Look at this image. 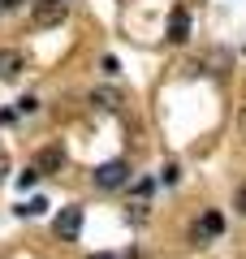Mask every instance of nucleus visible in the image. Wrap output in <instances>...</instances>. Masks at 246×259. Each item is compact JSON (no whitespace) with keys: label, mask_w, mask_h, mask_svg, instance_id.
Wrapping results in <instances>:
<instances>
[{"label":"nucleus","mask_w":246,"mask_h":259,"mask_svg":"<svg viewBox=\"0 0 246 259\" xmlns=\"http://www.w3.org/2000/svg\"><path fill=\"white\" fill-rule=\"evenodd\" d=\"M35 182H39V168H26V173H18V190H22V194H26Z\"/></svg>","instance_id":"nucleus-10"},{"label":"nucleus","mask_w":246,"mask_h":259,"mask_svg":"<svg viewBox=\"0 0 246 259\" xmlns=\"http://www.w3.org/2000/svg\"><path fill=\"white\" fill-rule=\"evenodd\" d=\"M169 39H173V44H186V39H190V13H186L182 5L169 13Z\"/></svg>","instance_id":"nucleus-6"},{"label":"nucleus","mask_w":246,"mask_h":259,"mask_svg":"<svg viewBox=\"0 0 246 259\" xmlns=\"http://www.w3.org/2000/svg\"><path fill=\"white\" fill-rule=\"evenodd\" d=\"M237 212L246 216V186H242V190H237Z\"/></svg>","instance_id":"nucleus-12"},{"label":"nucleus","mask_w":246,"mask_h":259,"mask_svg":"<svg viewBox=\"0 0 246 259\" xmlns=\"http://www.w3.org/2000/svg\"><path fill=\"white\" fill-rule=\"evenodd\" d=\"M52 233L61 242H78V233H82V207H61L56 221H52Z\"/></svg>","instance_id":"nucleus-2"},{"label":"nucleus","mask_w":246,"mask_h":259,"mask_svg":"<svg viewBox=\"0 0 246 259\" xmlns=\"http://www.w3.org/2000/svg\"><path fill=\"white\" fill-rule=\"evenodd\" d=\"M44 212H48V199H39V194H35V199H26V203L18 207V216H44Z\"/></svg>","instance_id":"nucleus-8"},{"label":"nucleus","mask_w":246,"mask_h":259,"mask_svg":"<svg viewBox=\"0 0 246 259\" xmlns=\"http://www.w3.org/2000/svg\"><path fill=\"white\" fill-rule=\"evenodd\" d=\"M91 104H100V108H117V91H95Z\"/></svg>","instance_id":"nucleus-9"},{"label":"nucleus","mask_w":246,"mask_h":259,"mask_svg":"<svg viewBox=\"0 0 246 259\" xmlns=\"http://www.w3.org/2000/svg\"><path fill=\"white\" fill-rule=\"evenodd\" d=\"M0 9H18V0H0Z\"/></svg>","instance_id":"nucleus-15"},{"label":"nucleus","mask_w":246,"mask_h":259,"mask_svg":"<svg viewBox=\"0 0 246 259\" xmlns=\"http://www.w3.org/2000/svg\"><path fill=\"white\" fill-rule=\"evenodd\" d=\"M22 69V52H0V78H13Z\"/></svg>","instance_id":"nucleus-7"},{"label":"nucleus","mask_w":246,"mask_h":259,"mask_svg":"<svg viewBox=\"0 0 246 259\" xmlns=\"http://www.w3.org/2000/svg\"><path fill=\"white\" fill-rule=\"evenodd\" d=\"M91 177H95V186H100V190H117V186L130 177V164H126V160H108V164H100Z\"/></svg>","instance_id":"nucleus-3"},{"label":"nucleus","mask_w":246,"mask_h":259,"mask_svg":"<svg viewBox=\"0 0 246 259\" xmlns=\"http://www.w3.org/2000/svg\"><path fill=\"white\" fill-rule=\"evenodd\" d=\"M91 259H117V255H104V250H100V255H91Z\"/></svg>","instance_id":"nucleus-16"},{"label":"nucleus","mask_w":246,"mask_h":259,"mask_svg":"<svg viewBox=\"0 0 246 259\" xmlns=\"http://www.w3.org/2000/svg\"><path fill=\"white\" fill-rule=\"evenodd\" d=\"M35 168H39V173H61V168H65V147H56V143L44 147L35 156Z\"/></svg>","instance_id":"nucleus-5"},{"label":"nucleus","mask_w":246,"mask_h":259,"mask_svg":"<svg viewBox=\"0 0 246 259\" xmlns=\"http://www.w3.org/2000/svg\"><path fill=\"white\" fill-rule=\"evenodd\" d=\"M220 233H225V216H220V212H203V221L194 225V242L208 246V242H216Z\"/></svg>","instance_id":"nucleus-4"},{"label":"nucleus","mask_w":246,"mask_h":259,"mask_svg":"<svg viewBox=\"0 0 246 259\" xmlns=\"http://www.w3.org/2000/svg\"><path fill=\"white\" fill-rule=\"evenodd\" d=\"M5 173H9V160H5V156H0V182H5Z\"/></svg>","instance_id":"nucleus-14"},{"label":"nucleus","mask_w":246,"mask_h":259,"mask_svg":"<svg viewBox=\"0 0 246 259\" xmlns=\"http://www.w3.org/2000/svg\"><path fill=\"white\" fill-rule=\"evenodd\" d=\"M69 18V0H35L30 5V26L35 30H52Z\"/></svg>","instance_id":"nucleus-1"},{"label":"nucleus","mask_w":246,"mask_h":259,"mask_svg":"<svg viewBox=\"0 0 246 259\" xmlns=\"http://www.w3.org/2000/svg\"><path fill=\"white\" fill-rule=\"evenodd\" d=\"M237 130H242V139H246V104H242V112H237Z\"/></svg>","instance_id":"nucleus-13"},{"label":"nucleus","mask_w":246,"mask_h":259,"mask_svg":"<svg viewBox=\"0 0 246 259\" xmlns=\"http://www.w3.org/2000/svg\"><path fill=\"white\" fill-rule=\"evenodd\" d=\"M39 108V100H30V95H26V100H18V112H35Z\"/></svg>","instance_id":"nucleus-11"}]
</instances>
